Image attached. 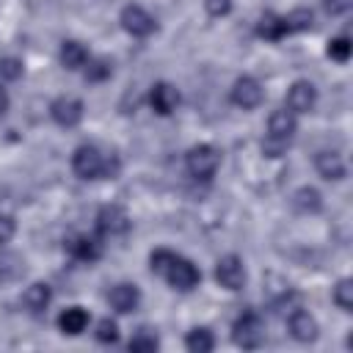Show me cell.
Listing matches in <instances>:
<instances>
[{
	"instance_id": "obj_1",
	"label": "cell",
	"mask_w": 353,
	"mask_h": 353,
	"mask_svg": "<svg viewBox=\"0 0 353 353\" xmlns=\"http://www.w3.org/2000/svg\"><path fill=\"white\" fill-rule=\"evenodd\" d=\"M72 168L80 179H99V176L113 179V176H119L121 163H119L116 152H105L97 143H83L72 154Z\"/></svg>"
},
{
	"instance_id": "obj_2",
	"label": "cell",
	"mask_w": 353,
	"mask_h": 353,
	"mask_svg": "<svg viewBox=\"0 0 353 353\" xmlns=\"http://www.w3.org/2000/svg\"><path fill=\"white\" fill-rule=\"evenodd\" d=\"M218 165H221V149L212 143H199L185 154V168L193 179H212Z\"/></svg>"
},
{
	"instance_id": "obj_3",
	"label": "cell",
	"mask_w": 353,
	"mask_h": 353,
	"mask_svg": "<svg viewBox=\"0 0 353 353\" xmlns=\"http://www.w3.org/2000/svg\"><path fill=\"white\" fill-rule=\"evenodd\" d=\"M232 339L237 347H245V350H254L265 342V323L256 312H243L234 325H232Z\"/></svg>"
},
{
	"instance_id": "obj_4",
	"label": "cell",
	"mask_w": 353,
	"mask_h": 353,
	"mask_svg": "<svg viewBox=\"0 0 353 353\" xmlns=\"http://www.w3.org/2000/svg\"><path fill=\"white\" fill-rule=\"evenodd\" d=\"M163 279L168 281V287L171 290H179V292H190V290H196L199 287V281H201V270L190 262V259H185V256H174V262L165 268V273H163Z\"/></svg>"
},
{
	"instance_id": "obj_5",
	"label": "cell",
	"mask_w": 353,
	"mask_h": 353,
	"mask_svg": "<svg viewBox=\"0 0 353 353\" xmlns=\"http://www.w3.org/2000/svg\"><path fill=\"white\" fill-rule=\"evenodd\" d=\"M132 226L127 210L121 204H105L97 212V234L99 237H121Z\"/></svg>"
},
{
	"instance_id": "obj_6",
	"label": "cell",
	"mask_w": 353,
	"mask_h": 353,
	"mask_svg": "<svg viewBox=\"0 0 353 353\" xmlns=\"http://www.w3.org/2000/svg\"><path fill=\"white\" fill-rule=\"evenodd\" d=\"M119 22H121V28H124L130 36H135V39H146V36H152V33L157 30V19H154L143 6H135V3H130V6L121 8Z\"/></svg>"
},
{
	"instance_id": "obj_7",
	"label": "cell",
	"mask_w": 353,
	"mask_h": 353,
	"mask_svg": "<svg viewBox=\"0 0 353 353\" xmlns=\"http://www.w3.org/2000/svg\"><path fill=\"white\" fill-rule=\"evenodd\" d=\"M215 281L229 290V292H237L245 287V265L237 254H226L215 262Z\"/></svg>"
},
{
	"instance_id": "obj_8",
	"label": "cell",
	"mask_w": 353,
	"mask_h": 353,
	"mask_svg": "<svg viewBox=\"0 0 353 353\" xmlns=\"http://www.w3.org/2000/svg\"><path fill=\"white\" fill-rule=\"evenodd\" d=\"M232 102L237 105V108H243V110H254V108H259L262 105V99H265V91H262V83L256 80V77H248V74H243V77H237L234 80V85H232Z\"/></svg>"
},
{
	"instance_id": "obj_9",
	"label": "cell",
	"mask_w": 353,
	"mask_h": 353,
	"mask_svg": "<svg viewBox=\"0 0 353 353\" xmlns=\"http://www.w3.org/2000/svg\"><path fill=\"white\" fill-rule=\"evenodd\" d=\"M63 251L80 262H97L102 256V237L99 234H69L63 240Z\"/></svg>"
},
{
	"instance_id": "obj_10",
	"label": "cell",
	"mask_w": 353,
	"mask_h": 353,
	"mask_svg": "<svg viewBox=\"0 0 353 353\" xmlns=\"http://www.w3.org/2000/svg\"><path fill=\"white\" fill-rule=\"evenodd\" d=\"M314 105H317V88H314V83H309V80H295V83L290 85L287 97H284V108L298 116V113H309Z\"/></svg>"
},
{
	"instance_id": "obj_11",
	"label": "cell",
	"mask_w": 353,
	"mask_h": 353,
	"mask_svg": "<svg viewBox=\"0 0 353 353\" xmlns=\"http://www.w3.org/2000/svg\"><path fill=\"white\" fill-rule=\"evenodd\" d=\"M83 113L85 110H83V102L77 97H58L50 102V116L58 127H66V130L77 127L83 121Z\"/></svg>"
},
{
	"instance_id": "obj_12",
	"label": "cell",
	"mask_w": 353,
	"mask_h": 353,
	"mask_svg": "<svg viewBox=\"0 0 353 353\" xmlns=\"http://www.w3.org/2000/svg\"><path fill=\"white\" fill-rule=\"evenodd\" d=\"M149 105L157 116H171L179 105V88L168 80H160L149 88Z\"/></svg>"
},
{
	"instance_id": "obj_13",
	"label": "cell",
	"mask_w": 353,
	"mask_h": 353,
	"mask_svg": "<svg viewBox=\"0 0 353 353\" xmlns=\"http://www.w3.org/2000/svg\"><path fill=\"white\" fill-rule=\"evenodd\" d=\"M108 303H110V309H116L119 314H130V312H135L138 303H141V290H138L135 284H130V281H119V284L110 287Z\"/></svg>"
},
{
	"instance_id": "obj_14",
	"label": "cell",
	"mask_w": 353,
	"mask_h": 353,
	"mask_svg": "<svg viewBox=\"0 0 353 353\" xmlns=\"http://www.w3.org/2000/svg\"><path fill=\"white\" fill-rule=\"evenodd\" d=\"M295 130H298V116H295L292 110L279 108V110H273V113L268 116V135H270V138L292 141Z\"/></svg>"
},
{
	"instance_id": "obj_15",
	"label": "cell",
	"mask_w": 353,
	"mask_h": 353,
	"mask_svg": "<svg viewBox=\"0 0 353 353\" xmlns=\"http://www.w3.org/2000/svg\"><path fill=\"white\" fill-rule=\"evenodd\" d=\"M287 328H290L292 339H298V342H314V339H317V334H320L317 320H314L309 312H303V309H295V312L290 314Z\"/></svg>"
},
{
	"instance_id": "obj_16",
	"label": "cell",
	"mask_w": 353,
	"mask_h": 353,
	"mask_svg": "<svg viewBox=\"0 0 353 353\" xmlns=\"http://www.w3.org/2000/svg\"><path fill=\"white\" fill-rule=\"evenodd\" d=\"M314 168H317V174L323 176V179H345V174H347V165H345V160H342V154L339 152H331V149H323V152H317V157H314Z\"/></svg>"
},
{
	"instance_id": "obj_17",
	"label": "cell",
	"mask_w": 353,
	"mask_h": 353,
	"mask_svg": "<svg viewBox=\"0 0 353 353\" xmlns=\"http://www.w3.org/2000/svg\"><path fill=\"white\" fill-rule=\"evenodd\" d=\"M50 301H52V290H50V284H44V281H33V284L22 292V306H25V312H30V314L47 312Z\"/></svg>"
},
{
	"instance_id": "obj_18",
	"label": "cell",
	"mask_w": 353,
	"mask_h": 353,
	"mask_svg": "<svg viewBox=\"0 0 353 353\" xmlns=\"http://www.w3.org/2000/svg\"><path fill=\"white\" fill-rule=\"evenodd\" d=\"M256 36L265 39V41H279L287 33V22H284V14H276V11H265L259 19H256Z\"/></svg>"
},
{
	"instance_id": "obj_19",
	"label": "cell",
	"mask_w": 353,
	"mask_h": 353,
	"mask_svg": "<svg viewBox=\"0 0 353 353\" xmlns=\"http://www.w3.org/2000/svg\"><path fill=\"white\" fill-rule=\"evenodd\" d=\"M58 58H61V66H63V69L77 72V69H83V66L88 63L91 55H88V50H85L83 41H77V39H66V41L61 44Z\"/></svg>"
},
{
	"instance_id": "obj_20",
	"label": "cell",
	"mask_w": 353,
	"mask_h": 353,
	"mask_svg": "<svg viewBox=\"0 0 353 353\" xmlns=\"http://www.w3.org/2000/svg\"><path fill=\"white\" fill-rule=\"evenodd\" d=\"M58 328L66 336H80L88 328V312L83 306H69L58 314Z\"/></svg>"
},
{
	"instance_id": "obj_21",
	"label": "cell",
	"mask_w": 353,
	"mask_h": 353,
	"mask_svg": "<svg viewBox=\"0 0 353 353\" xmlns=\"http://www.w3.org/2000/svg\"><path fill=\"white\" fill-rule=\"evenodd\" d=\"M292 207H295L298 212H303V215H314V212L323 210V196H320L317 188L303 185V188H298V190L292 193Z\"/></svg>"
},
{
	"instance_id": "obj_22",
	"label": "cell",
	"mask_w": 353,
	"mask_h": 353,
	"mask_svg": "<svg viewBox=\"0 0 353 353\" xmlns=\"http://www.w3.org/2000/svg\"><path fill=\"white\" fill-rule=\"evenodd\" d=\"M185 347L190 350V353H210L212 347H215V336H212V331L210 328H193L188 336H185Z\"/></svg>"
},
{
	"instance_id": "obj_23",
	"label": "cell",
	"mask_w": 353,
	"mask_h": 353,
	"mask_svg": "<svg viewBox=\"0 0 353 353\" xmlns=\"http://www.w3.org/2000/svg\"><path fill=\"white\" fill-rule=\"evenodd\" d=\"M127 347L135 350V353H154L160 347V339H157V334L152 328H138Z\"/></svg>"
},
{
	"instance_id": "obj_24",
	"label": "cell",
	"mask_w": 353,
	"mask_h": 353,
	"mask_svg": "<svg viewBox=\"0 0 353 353\" xmlns=\"http://www.w3.org/2000/svg\"><path fill=\"white\" fill-rule=\"evenodd\" d=\"M284 22H287V33H303L312 30L314 14L309 8H292L290 14H284Z\"/></svg>"
},
{
	"instance_id": "obj_25",
	"label": "cell",
	"mask_w": 353,
	"mask_h": 353,
	"mask_svg": "<svg viewBox=\"0 0 353 353\" xmlns=\"http://www.w3.org/2000/svg\"><path fill=\"white\" fill-rule=\"evenodd\" d=\"M83 74L88 83H102L113 74V63L108 58H88V63L83 66Z\"/></svg>"
},
{
	"instance_id": "obj_26",
	"label": "cell",
	"mask_w": 353,
	"mask_h": 353,
	"mask_svg": "<svg viewBox=\"0 0 353 353\" xmlns=\"http://www.w3.org/2000/svg\"><path fill=\"white\" fill-rule=\"evenodd\" d=\"M350 50H353L350 39H347V36H336V39H331V41H328V47H325V55H328L331 61H336V63H347V58H350Z\"/></svg>"
},
{
	"instance_id": "obj_27",
	"label": "cell",
	"mask_w": 353,
	"mask_h": 353,
	"mask_svg": "<svg viewBox=\"0 0 353 353\" xmlns=\"http://www.w3.org/2000/svg\"><path fill=\"white\" fill-rule=\"evenodd\" d=\"M334 303L342 312H353V279H339L334 287Z\"/></svg>"
},
{
	"instance_id": "obj_28",
	"label": "cell",
	"mask_w": 353,
	"mask_h": 353,
	"mask_svg": "<svg viewBox=\"0 0 353 353\" xmlns=\"http://www.w3.org/2000/svg\"><path fill=\"white\" fill-rule=\"evenodd\" d=\"M97 339L105 342V345L119 342V323L110 320V317H102V320L97 323Z\"/></svg>"
},
{
	"instance_id": "obj_29",
	"label": "cell",
	"mask_w": 353,
	"mask_h": 353,
	"mask_svg": "<svg viewBox=\"0 0 353 353\" xmlns=\"http://www.w3.org/2000/svg\"><path fill=\"white\" fill-rule=\"evenodd\" d=\"M174 251H168V248H157V251H152V256H149V268H152V273H157V276H163L165 273V268L174 262Z\"/></svg>"
},
{
	"instance_id": "obj_30",
	"label": "cell",
	"mask_w": 353,
	"mask_h": 353,
	"mask_svg": "<svg viewBox=\"0 0 353 353\" xmlns=\"http://www.w3.org/2000/svg\"><path fill=\"white\" fill-rule=\"evenodd\" d=\"M22 72H25V66H22L19 58H14V55L0 58V77H3V80H19Z\"/></svg>"
},
{
	"instance_id": "obj_31",
	"label": "cell",
	"mask_w": 353,
	"mask_h": 353,
	"mask_svg": "<svg viewBox=\"0 0 353 353\" xmlns=\"http://www.w3.org/2000/svg\"><path fill=\"white\" fill-rule=\"evenodd\" d=\"M287 149H290V141L270 138V135H265V138H262V154H265V157H281Z\"/></svg>"
},
{
	"instance_id": "obj_32",
	"label": "cell",
	"mask_w": 353,
	"mask_h": 353,
	"mask_svg": "<svg viewBox=\"0 0 353 353\" xmlns=\"http://www.w3.org/2000/svg\"><path fill=\"white\" fill-rule=\"evenodd\" d=\"M17 232V221L8 212H0V245H6Z\"/></svg>"
},
{
	"instance_id": "obj_33",
	"label": "cell",
	"mask_w": 353,
	"mask_h": 353,
	"mask_svg": "<svg viewBox=\"0 0 353 353\" xmlns=\"http://www.w3.org/2000/svg\"><path fill=\"white\" fill-rule=\"evenodd\" d=\"M204 8L210 17H226L232 11V0H204Z\"/></svg>"
},
{
	"instance_id": "obj_34",
	"label": "cell",
	"mask_w": 353,
	"mask_h": 353,
	"mask_svg": "<svg viewBox=\"0 0 353 353\" xmlns=\"http://www.w3.org/2000/svg\"><path fill=\"white\" fill-rule=\"evenodd\" d=\"M323 8H325L331 17H339V14H347L350 0H323Z\"/></svg>"
},
{
	"instance_id": "obj_35",
	"label": "cell",
	"mask_w": 353,
	"mask_h": 353,
	"mask_svg": "<svg viewBox=\"0 0 353 353\" xmlns=\"http://www.w3.org/2000/svg\"><path fill=\"white\" fill-rule=\"evenodd\" d=\"M8 105H11V99H8V91L0 85V116H6V113H8Z\"/></svg>"
}]
</instances>
